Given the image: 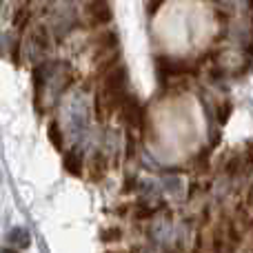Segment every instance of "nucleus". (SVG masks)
I'll return each mask as SVG.
<instances>
[{"instance_id": "f257e3e1", "label": "nucleus", "mask_w": 253, "mask_h": 253, "mask_svg": "<svg viewBox=\"0 0 253 253\" xmlns=\"http://www.w3.org/2000/svg\"><path fill=\"white\" fill-rule=\"evenodd\" d=\"M114 13H111V7L107 0H89L87 7H84V20L91 27H102L109 25Z\"/></svg>"}, {"instance_id": "f03ea898", "label": "nucleus", "mask_w": 253, "mask_h": 253, "mask_svg": "<svg viewBox=\"0 0 253 253\" xmlns=\"http://www.w3.org/2000/svg\"><path fill=\"white\" fill-rule=\"evenodd\" d=\"M120 114H123V120L129 126L140 125V105L135 98H131V96L123 98V102H120Z\"/></svg>"}, {"instance_id": "7ed1b4c3", "label": "nucleus", "mask_w": 253, "mask_h": 253, "mask_svg": "<svg viewBox=\"0 0 253 253\" xmlns=\"http://www.w3.org/2000/svg\"><path fill=\"white\" fill-rule=\"evenodd\" d=\"M96 60L102 56H107V53L116 51V42H118V36L114 34V31H105V34H100L96 40Z\"/></svg>"}, {"instance_id": "20e7f679", "label": "nucleus", "mask_w": 253, "mask_h": 253, "mask_svg": "<svg viewBox=\"0 0 253 253\" xmlns=\"http://www.w3.org/2000/svg\"><path fill=\"white\" fill-rule=\"evenodd\" d=\"M7 240H9V245H11L13 249H27V247L31 245L29 231H27V229H22V227H13L11 231H9Z\"/></svg>"}, {"instance_id": "39448f33", "label": "nucleus", "mask_w": 253, "mask_h": 253, "mask_svg": "<svg viewBox=\"0 0 253 253\" xmlns=\"http://www.w3.org/2000/svg\"><path fill=\"white\" fill-rule=\"evenodd\" d=\"M158 67H160V71L165 76H180V74H184V71H189L187 65H184L182 60H175V58H160Z\"/></svg>"}, {"instance_id": "423d86ee", "label": "nucleus", "mask_w": 253, "mask_h": 253, "mask_svg": "<svg viewBox=\"0 0 253 253\" xmlns=\"http://www.w3.org/2000/svg\"><path fill=\"white\" fill-rule=\"evenodd\" d=\"M62 167H65V171L71 175H83V156H80L78 151H67L65 160H62Z\"/></svg>"}, {"instance_id": "0eeeda50", "label": "nucleus", "mask_w": 253, "mask_h": 253, "mask_svg": "<svg viewBox=\"0 0 253 253\" xmlns=\"http://www.w3.org/2000/svg\"><path fill=\"white\" fill-rule=\"evenodd\" d=\"M47 135H49V140H51V144L58 149V151H62V147H65V142H62V131H60V126H58L56 120H51L47 126Z\"/></svg>"}, {"instance_id": "6e6552de", "label": "nucleus", "mask_w": 253, "mask_h": 253, "mask_svg": "<svg viewBox=\"0 0 253 253\" xmlns=\"http://www.w3.org/2000/svg\"><path fill=\"white\" fill-rule=\"evenodd\" d=\"M31 38H34V42L40 47V51H47L49 49V36H47V29H44V27H36Z\"/></svg>"}, {"instance_id": "1a4fd4ad", "label": "nucleus", "mask_w": 253, "mask_h": 253, "mask_svg": "<svg viewBox=\"0 0 253 253\" xmlns=\"http://www.w3.org/2000/svg\"><path fill=\"white\" fill-rule=\"evenodd\" d=\"M29 18H31V13H29V9H27V7L18 9L16 16H13V27H16L18 31H22L27 25H29Z\"/></svg>"}, {"instance_id": "9d476101", "label": "nucleus", "mask_w": 253, "mask_h": 253, "mask_svg": "<svg viewBox=\"0 0 253 253\" xmlns=\"http://www.w3.org/2000/svg\"><path fill=\"white\" fill-rule=\"evenodd\" d=\"M120 236H123L120 229H109V231L102 233V240H120Z\"/></svg>"}, {"instance_id": "9b49d317", "label": "nucleus", "mask_w": 253, "mask_h": 253, "mask_svg": "<svg viewBox=\"0 0 253 253\" xmlns=\"http://www.w3.org/2000/svg\"><path fill=\"white\" fill-rule=\"evenodd\" d=\"M138 215H140V218H149V215H153V211H151V209H147V207H142V205H140V207H138Z\"/></svg>"}, {"instance_id": "f8f14e48", "label": "nucleus", "mask_w": 253, "mask_h": 253, "mask_svg": "<svg viewBox=\"0 0 253 253\" xmlns=\"http://www.w3.org/2000/svg\"><path fill=\"white\" fill-rule=\"evenodd\" d=\"M162 2H165V0H151V4H149V13H156Z\"/></svg>"}]
</instances>
